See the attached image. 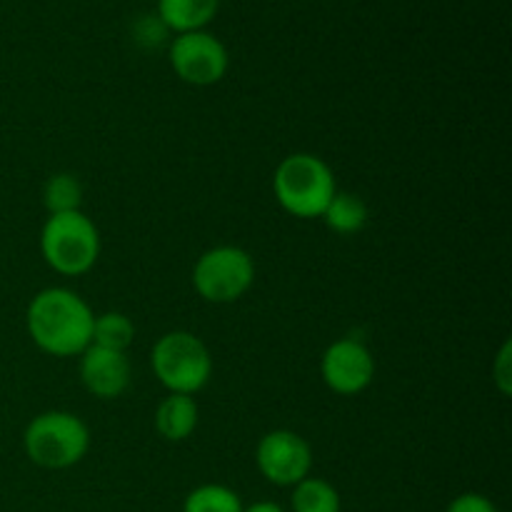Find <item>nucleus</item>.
I'll use <instances>...</instances> for the list:
<instances>
[{"mask_svg": "<svg viewBox=\"0 0 512 512\" xmlns=\"http://www.w3.org/2000/svg\"><path fill=\"white\" fill-rule=\"evenodd\" d=\"M255 280V263L238 245H218L205 250L193 268V285L208 303L228 305L243 298Z\"/></svg>", "mask_w": 512, "mask_h": 512, "instance_id": "obj_6", "label": "nucleus"}, {"mask_svg": "<svg viewBox=\"0 0 512 512\" xmlns=\"http://www.w3.org/2000/svg\"><path fill=\"white\" fill-rule=\"evenodd\" d=\"M168 55L175 75L188 85H215L228 73V48L208 30L175 35Z\"/></svg>", "mask_w": 512, "mask_h": 512, "instance_id": "obj_7", "label": "nucleus"}, {"mask_svg": "<svg viewBox=\"0 0 512 512\" xmlns=\"http://www.w3.org/2000/svg\"><path fill=\"white\" fill-rule=\"evenodd\" d=\"M80 203H83V185L75 175L58 173L45 180L43 205L48 215L73 213V210H80Z\"/></svg>", "mask_w": 512, "mask_h": 512, "instance_id": "obj_17", "label": "nucleus"}, {"mask_svg": "<svg viewBox=\"0 0 512 512\" xmlns=\"http://www.w3.org/2000/svg\"><path fill=\"white\" fill-rule=\"evenodd\" d=\"M40 253L55 273L85 275L100 255V233L83 210L48 215L40 230Z\"/></svg>", "mask_w": 512, "mask_h": 512, "instance_id": "obj_4", "label": "nucleus"}, {"mask_svg": "<svg viewBox=\"0 0 512 512\" xmlns=\"http://www.w3.org/2000/svg\"><path fill=\"white\" fill-rule=\"evenodd\" d=\"M198 420L200 410L193 395L168 393V398L160 400L158 410H155V430L168 443L188 440L195 433V428H198Z\"/></svg>", "mask_w": 512, "mask_h": 512, "instance_id": "obj_11", "label": "nucleus"}, {"mask_svg": "<svg viewBox=\"0 0 512 512\" xmlns=\"http://www.w3.org/2000/svg\"><path fill=\"white\" fill-rule=\"evenodd\" d=\"M23 448L30 463L45 470H65L78 465L90 448V430L78 415L48 410L35 415L23 433Z\"/></svg>", "mask_w": 512, "mask_h": 512, "instance_id": "obj_3", "label": "nucleus"}, {"mask_svg": "<svg viewBox=\"0 0 512 512\" xmlns=\"http://www.w3.org/2000/svg\"><path fill=\"white\" fill-rule=\"evenodd\" d=\"M135 338V325L130 323L128 315L123 313H103L95 315L93 320V338H90V345H98V348L118 350V353H125V350L133 345Z\"/></svg>", "mask_w": 512, "mask_h": 512, "instance_id": "obj_15", "label": "nucleus"}, {"mask_svg": "<svg viewBox=\"0 0 512 512\" xmlns=\"http://www.w3.org/2000/svg\"><path fill=\"white\" fill-rule=\"evenodd\" d=\"M273 193L280 208L293 218H323L325 208L338 193V183L323 158L313 153H293L280 160L273 175Z\"/></svg>", "mask_w": 512, "mask_h": 512, "instance_id": "obj_2", "label": "nucleus"}, {"mask_svg": "<svg viewBox=\"0 0 512 512\" xmlns=\"http://www.w3.org/2000/svg\"><path fill=\"white\" fill-rule=\"evenodd\" d=\"M323 383L338 395H358L373 383L375 358L358 338H340L328 345L320 360Z\"/></svg>", "mask_w": 512, "mask_h": 512, "instance_id": "obj_9", "label": "nucleus"}, {"mask_svg": "<svg viewBox=\"0 0 512 512\" xmlns=\"http://www.w3.org/2000/svg\"><path fill=\"white\" fill-rule=\"evenodd\" d=\"M93 320L90 305L68 288L40 290L25 313L30 340L53 358L83 355L93 338Z\"/></svg>", "mask_w": 512, "mask_h": 512, "instance_id": "obj_1", "label": "nucleus"}, {"mask_svg": "<svg viewBox=\"0 0 512 512\" xmlns=\"http://www.w3.org/2000/svg\"><path fill=\"white\" fill-rule=\"evenodd\" d=\"M445 512H500L498 505L490 498L480 493H463L458 498H453V503L448 505Z\"/></svg>", "mask_w": 512, "mask_h": 512, "instance_id": "obj_18", "label": "nucleus"}, {"mask_svg": "<svg viewBox=\"0 0 512 512\" xmlns=\"http://www.w3.org/2000/svg\"><path fill=\"white\" fill-rule=\"evenodd\" d=\"M220 0H158V20L175 35L205 30L218 15Z\"/></svg>", "mask_w": 512, "mask_h": 512, "instance_id": "obj_12", "label": "nucleus"}, {"mask_svg": "<svg viewBox=\"0 0 512 512\" xmlns=\"http://www.w3.org/2000/svg\"><path fill=\"white\" fill-rule=\"evenodd\" d=\"M325 225L338 235H355L368 223V205L360 195L338 190L323 213Z\"/></svg>", "mask_w": 512, "mask_h": 512, "instance_id": "obj_13", "label": "nucleus"}, {"mask_svg": "<svg viewBox=\"0 0 512 512\" xmlns=\"http://www.w3.org/2000/svg\"><path fill=\"white\" fill-rule=\"evenodd\" d=\"M150 368L168 393L195 395L208 385L213 375L210 350L198 335L188 330H173L160 335L150 350Z\"/></svg>", "mask_w": 512, "mask_h": 512, "instance_id": "obj_5", "label": "nucleus"}, {"mask_svg": "<svg viewBox=\"0 0 512 512\" xmlns=\"http://www.w3.org/2000/svg\"><path fill=\"white\" fill-rule=\"evenodd\" d=\"M243 512H285L280 508L278 503H270V500H260V503H253L248 505V508H243Z\"/></svg>", "mask_w": 512, "mask_h": 512, "instance_id": "obj_20", "label": "nucleus"}, {"mask_svg": "<svg viewBox=\"0 0 512 512\" xmlns=\"http://www.w3.org/2000/svg\"><path fill=\"white\" fill-rule=\"evenodd\" d=\"M293 512H340V493L333 483L323 478H305L293 485V498H290Z\"/></svg>", "mask_w": 512, "mask_h": 512, "instance_id": "obj_14", "label": "nucleus"}, {"mask_svg": "<svg viewBox=\"0 0 512 512\" xmlns=\"http://www.w3.org/2000/svg\"><path fill=\"white\" fill-rule=\"evenodd\" d=\"M493 378H495V385H498L500 393L508 398L510 390H512V368H510V343L503 345V350H500L498 360H495L493 365Z\"/></svg>", "mask_w": 512, "mask_h": 512, "instance_id": "obj_19", "label": "nucleus"}, {"mask_svg": "<svg viewBox=\"0 0 512 512\" xmlns=\"http://www.w3.org/2000/svg\"><path fill=\"white\" fill-rule=\"evenodd\" d=\"M255 463L268 483L293 488L313 470V448L293 430H273L260 438Z\"/></svg>", "mask_w": 512, "mask_h": 512, "instance_id": "obj_8", "label": "nucleus"}, {"mask_svg": "<svg viewBox=\"0 0 512 512\" xmlns=\"http://www.w3.org/2000/svg\"><path fill=\"white\" fill-rule=\"evenodd\" d=\"M80 380L85 390L100 400H115L128 390L130 363L128 355L118 350L90 345L80 355Z\"/></svg>", "mask_w": 512, "mask_h": 512, "instance_id": "obj_10", "label": "nucleus"}, {"mask_svg": "<svg viewBox=\"0 0 512 512\" xmlns=\"http://www.w3.org/2000/svg\"><path fill=\"white\" fill-rule=\"evenodd\" d=\"M243 500L228 485L208 483L190 490L183 503V512H243Z\"/></svg>", "mask_w": 512, "mask_h": 512, "instance_id": "obj_16", "label": "nucleus"}]
</instances>
